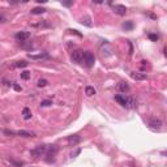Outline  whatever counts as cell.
Wrapping results in <instances>:
<instances>
[{
    "label": "cell",
    "instance_id": "cell-1",
    "mask_svg": "<svg viewBox=\"0 0 167 167\" xmlns=\"http://www.w3.org/2000/svg\"><path fill=\"white\" fill-rule=\"evenodd\" d=\"M46 150H47V146H45V145H39V146L31 149L30 154H31V157H34V158H39V157H42V156L46 154Z\"/></svg>",
    "mask_w": 167,
    "mask_h": 167
},
{
    "label": "cell",
    "instance_id": "cell-2",
    "mask_svg": "<svg viewBox=\"0 0 167 167\" xmlns=\"http://www.w3.org/2000/svg\"><path fill=\"white\" fill-rule=\"evenodd\" d=\"M84 62H85L88 68H91L94 65V63H95V57H94V55L90 51H84Z\"/></svg>",
    "mask_w": 167,
    "mask_h": 167
},
{
    "label": "cell",
    "instance_id": "cell-3",
    "mask_svg": "<svg viewBox=\"0 0 167 167\" xmlns=\"http://www.w3.org/2000/svg\"><path fill=\"white\" fill-rule=\"evenodd\" d=\"M71 57H72V60H73L74 63L81 64V63L84 62V51H82V50H74V51L72 52Z\"/></svg>",
    "mask_w": 167,
    "mask_h": 167
},
{
    "label": "cell",
    "instance_id": "cell-4",
    "mask_svg": "<svg viewBox=\"0 0 167 167\" xmlns=\"http://www.w3.org/2000/svg\"><path fill=\"white\" fill-rule=\"evenodd\" d=\"M162 125H163V123H162L161 119L153 118V119L149 120V127L151 128V129H154V130H159L162 128Z\"/></svg>",
    "mask_w": 167,
    "mask_h": 167
},
{
    "label": "cell",
    "instance_id": "cell-5",
    "mask_svg": "<svg viewBox=\"0 0 167 167\" xmlns=\"http://www.w3.org/2000/svg\"><path fill=\"white\" fill-rule=\"evenodd\" d=\"M29 37H30V33H29V31H18V33H16V35H14V38H16L18 42H25L26 39H29Z\"/></svg>",
    "mask_w": 167,
    "mask_h": 167
},
{
    "label": "cell",
    "instance_id": "cell-6",
    "mask_svg": "<svg viewBox=\"0 0 167 167\" xmlns=\"http://www.w3.org/2000/svg\"><path fill=\"white\" fill-rule=\"evenodd\" d=\"M80 142H81V137H80L78 135H72V136L68 137V144L71 145V146H76Z\"/></svg>",
    "mask_w": 167,
    "mask_h": 167
},
{
    "label": "cell",
    "instance_id": "cell-7",
    "mask_svg": "<svg viewBox=\"0 0 167 167\" xmlns=\"http://www.w3.org/2000/svg\"><path fill=\"white\" fill-rule=\"evenodd\" d=\"M115 101L120 106H123V107L127 106V95L125 94H118V95H115Z\"/></svg>",
    "mask_w": 167,
    "mask_h": 167
},
{
    "label": "cell",
    "instance_id": "cell-8",
    "mask_svg": "<svg viewBox=\"0 0 167 167\" xmlns=\"http://www.w3.org/2000/svg\"><path fill=\"white\" fill-rule=\"evenodd\" d=\"M16 135L20 137H34L35 133L34 132H30V130H25V129H21V130H17Z\"/></svg>",
    "mask_w": 167,
    "mask_h": 167
},
{
    "label": "cell",
    "instance_id": "cell-9",
    "mask_svg": "<svg viewBox=\"0 0 167 167\" xmlns=\"http://www.w3.org/2000/svg\"><path fill=\"white\" fill-rule=\"evenodd\" d=\"M114 12L119 16H124L127 13V8L124 5H114Z\"/></svg>",
    "mask_w": 167,
    "mask_h": 167
},
{
    "label": "cell",
    "instance_id": "cell-10",
    "mask_svg": "<svg viewBox=\"0 0 167 167\" xmlns=\"http://www.w3.org/2000/svg\"><path fill=\"white\" fill-rule=\"evenodd\" d=\"M130 76H132L133 80H137V81H144V80L147 78L145 73H139V72H135V73H132Z\"/></svg>",
    "mask_w": 167,
    "mask_h": 167
},
{
    "label": "cell",
    "instance_id": "cell-11",
    "mask_svg": "<svg viewBox=\"0 0 167 167\" xmlns=\"http://www.w3.org/2000/svg\"><path fill=\"white\" fill-rule=\"evenodd\" d=\"M29 57L31 60H42V59H48V54H39V55H31L29 54Z\"/></svg>",
    "mask_w": 167,
    "mask_h": 167
},
{
    "label": "cell",
    "instance_id": "cell-12",
    "mask_svg": "<svg viewBox=\"0 0 167 167\" xmlns=\"http://www.w3.org/2000/svg\"><path fill=\"white\" fill-rule=\"evenodd\" d=\"M31 116H33V114H31V111H30V108H28V107H25L22 110V118L25 120H29V119H31Z\"/></svg>",
    "mask_w": 167,
    "mask_h": 167
},
{
    "label": "cell",
    "instance_id": "cell-13",
    "mask_svg": "<svg viewBox=\"0 0 167 167\" xmlns=\"http://www.w3.org/2000/svg\"><path fill=\"white\" fill-rule=\"evenodd\" d=\"M118 88H119V90L123 91V93H128V91H129V85H128L127 82H120L119 85H118Z\"/></svg>",
    "mask_w": 167,
    "mask_h": 167
},
{
    "label": "cell",
    "instance_id": "cell-14",
    "mask_svg": "<svg viewBox=\"0 0 167 167\" xmlns=\"http://www.w3.org/2000/svg\"><path fill=\"white\" fill-rule=\"evenodd\" d=\"M135 106H136V101H135L132 97H127V106H125V107L127 108H135Z\"/></svg>",
    "mask_w": 167,
    "mask_h": 167
},
{
    "label": "cell",
    "instance_id": "cell-15",
    "mask_svg": "<svg viewBox=\"0 0 167 167\" xmlns=\"http://www.w3.org/2000/svg\"><path fill=\"white\" fill-rule=\"evenodd\" d=\"M46 9L43 8V7H37V8H33L31 9V14H42L45 13Z\"/></svg>",
    "mask_w": 167,
    "mask_h": 167
},
{
    "label": "cell",
    "instance_id": "cell-16",
    "mask_svg": "<svg viewBox=\"0 0 167 167\" xmlns=\"http://www.w3.org/2000/svg\"><path fill=\"white\" fill-rule=\"evenodd\" d=\"M85 94H86L88 97L94 95V94H95V89L91 88V86H86V88H85Z\"/></svg>",
    "mask_w": 167,
    "mask_h": 167
},
{
    "label": "cell",
    "instance_id": "cell-17",
    "mask_svg": "<svg viewBox=\"0 0 167 167\" xmlns=\"http://www.w3.org/2000/svg\"><path fill=\"white\" fill-rule=\"evenodd\" d=\"M133 22L132 21H125L124 24H123V29H124V30H132L133 29Z\"/></svg>",
    "mask_w": 167,
    "mask_h": 167
},
{
    "label": "cell",
    "instance_id": "cell-18",
    "mask_svg": "<svg viewBox=\"0 0 167 167\" xmlns=\"http://www.w3.org/2000/svg\"><path fill=\"white\" fill-rule=\"evenodd\" d=\"M28 64H29L28 62H25V60H21V62L16 63V64H14V67H16V68H25V67H28Z\"/></svg>",
    "mask_w": 167,
    "mask_h": 167
},
{
    "label": "cell",
    "instance_id": "cell-19",
    "mask_svg": "<svg viewBox=\"0 0 167 167\" xmlns=\"http://www.w3.org/2000/svg\"><path fill=\"white\" fill-rule=\"evenodd\" d=\"M81 24H82V25H86V26H89V28H90V26L93 25V24L90 22V17H88V16H86V17H84V18H82Z\"/></svg>",
    "mask_w": 167,
    "mask_h": 167
},
{
    "label": "cell",
    "instance_id": "cell-20",
    "mask_svg": "<svg viewBox=\"0 0 167 167\" xmlns=\"http://www.w3.org/2000/svg\"><path fill=\"white\" fill-rule=\"evenodd\" d=\"M47 85H48V81L46 78L38 80V86H39V88H45V86H47Z\"/></svg>",
    "mask_w": 167,
    "mask_h": 167
},
{
    "label": "cell",
    "instance_id": "cell-21",
    "mask_svg": "<svg viewBox=\"0 0 167 167\" xmlns=\"http://www.w3.org/2000/svg\"><path fill=\"white\" fill-rule=\"evenodd\" d=\"M21 78L22 80H29L30 78V72H28V71H24V72H21Z\"/></svg>",
    "mask_w": 167,
    "mask_h": 167
},
{
    "label": "cell",
    "instance_id": "cell-22",
    "mask_svg": "<svg viewBox=\"0 0 167 167\" xmlns=\"http://www.w3.org/2000/svg\"><path fill=\"white\" fill-rule=\"evenodd\" d=\"M51 105H52V101H50V99H45V101L41 102V106H42V107H47V106H51Z\"/></svg>",
    "mask_w": 167,
    "mask_h": 167
},
{
    "label": "cell",
    "instance_id": "cell-23",
    "mask_svg": "<svg viewBox=\"0 0 167 167\" xmlns=\"http://www.w3.org/2000/svg\"><path fill=\"white\" fill-rule=\"evenodd\" d=\"M149 38H150V39H151V41H158V35H157V34H149Z\"/></svg>",
    "mask_w": 167,
    "mask_h": 167
},
{
    "label": "cell",
    "instance_id": "cell-24",
    "mask_svg": "<svg viewBox=\"0 0 167 167\" xmlns=\"http://www.w3.org/2000/svg\"><path fill=\"white\" fill-rule=\"evenodd\" d=\"M62 4L64 7H72V5H73V1H63Z\"/></svg>",
    "mask_w": 167,
    "mask_h": 167
},
{
    "label": "cell",
    "instance_id": "cell-25",
    "mask_svg": "<svg viewBox=\"0 0 167 167\" xmlns=\"http://www.w3.org/2000/svg\"><path fill=\"white\" fill-rule=\"evenodd\" d=\"M77 154H80V149H77L76 151H74V153H72V154H71V157H72V158H73V157H76Z\"/></svg>",
    "mask_w": 167,
    "mask_h": 167
},
{
    "label": "cell",
    "instance_id": "cell-26",
    "mask_svg": "<svg viewBox=\"0 0 167 167\" xmlns=\"http://www.w3.org/2000/svg\"><path fill=\"white\" fill-rule=\"evenodd\" d=\"M14 89H16V90H17V91H21V86H18V85H16V84H14Z\"/></svg>",
    "mask_w": 167,
    "mask_h": 167
}]
</instances>
